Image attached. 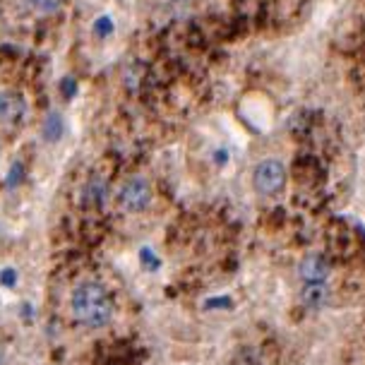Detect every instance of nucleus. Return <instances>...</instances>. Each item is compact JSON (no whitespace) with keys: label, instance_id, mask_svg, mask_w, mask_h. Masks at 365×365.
<instances>
[{"label":"nucleus","instance_id":"obj_1","mask_svg":"<svg viewBox=\"0 0 365 365\" xmlns=\"http://www.w3.org/2000/svg\"><path fill=\"white\" fill-rule=\"evenodd\" d=\"M73 312L84 327H103L110 322L113 303L108 291L96 282H84L73 291Z\"/></svg>","mask_w":365,"mask_h":365},{"label":"nucleus","instance_id":"obj_2","mask_svg":"<svg viewBox=\"0 0 365 365\" xmlns=\"http://www.w3.org/2000/svg\"><path fill=\"white\" fill-rule=\"evenodd\" d=\"M252 185L259 195H267V197L282 192L286 185V168L282 161L267 159L262 164H257L255 173H252Z\"/></svg>","mask_w":365,"mask_h":365},{"label":"nucleus","instance_id":"obj_3","mask_svg":"<svg viewBox=\"0 0 365 365\" xmlns=\"http://www.w3.org/2000/svg\"><path fill=\"white\" fill-rule=\"evenodd\" d=\"M118 200L125 210L142 212L145 207H149V202H152V187H149V182L145 178H130L123 182Z\"/></svg>","mask_w":365,"mask_h":365},{"label":"nucleus","instance_id":"obj_4","mask_svg":"<svg viewBox=\"0 0 365 365\" xmlns=\"http://www.w3.org/2000/svg\"><path fill=\"white\" fill-rule=\"evenodd\" d=\"M24 110H27V103H24L22 94H17V91H0V123L17 125L24 118Z\"/></svg>","mask_w":365,"mask_h":365},{"label":"nucleus","instance_id":"obj_5","mask_svg":"<svg viewBox=\"0 0 365 365\" xmlns=\"http://www.w3.org/2000/svg\"><path fill=\"white\" fill-rule=\"evenodd\" d=\"M327 274H329V267H327V262H324L322 257L310 255V257H305V259H303V264H301V277H303L308 284H322L324 279H327Z\"/></svg>","mask_w":365,"mask_h":365},{"label":"nucleus","instance_id":"obj_6","mask_svg":"<svg viewBox=\"0 0 365 365\" xmlns=\"http://www.w3.org/2000/svg\"><path fill=\"white\" fill-rule=\"evenodd\" d=\"M324 298H327V289H324V284H308L301 293L303 305L310 310H317L319 305L324 303Z\"/></svg>","mask_w":365,"mask_h":365},{"label":"nucleus","instance_id":"obj_7","mask_svg":"<svg viewBox=\"0 0 365 365\" xmlns=\"http://www.w3.org/2000/svg\"><path fill=\"white\" fill-rule=\"evenodd\" d=\"M63 130H65V123L61 118L58 110H51L43 120V140L46 142H58L63 137Z\"/></svg>","mask_w":365,"mask_h":365},{"label":"nucleus","instance_id":"obj_8","mask_svg":"<svg viewBox=\"0 0 365 365\" xmlns=\"http://www.w3.org/2000/svg\"><path fill=\"white\" fill-rule=\"evenodd\" d=\"M29 3H31V8L36 12H41V15H53L63 5V0H29Z\"/></svg>","mask_w":365,"mask_h":365},{"label":"nucleus","instance_id":"obj_9","mask_svg":"<svg viewBox=\"0 0 365 365\" xmlns=\"http://www.w3.org/2000/svg\"><path fill=\"white\" fill-rule=\"evenodd\" d=\"M94 34L96 36H108V34H113V19H110L108 15H103V17H99L94 22Z\"/></svg>","mask_w":365,"mask_h":365},{"label":"nucleus","instance_id":"obj_10","mask_svg":"<svg viewBox=\"0 0 365 365\" xmlns=\"http://www.w3.org/2000/svg\"><path fill=\"white\" fill-rule=\"evenodd\" d=\"M140 262H142V267L145 269H149V272H154V269H159V257L154 255L149 247H142L140 250Z\"/></svg>","mask_w":365,"mask_h":365},{"label":"nucleus","instance_id":"obj_11","mask_svg":"<svg viewBox=\"0 0 365 365\" xmlns=\"http://www.w3.org/2000/svg\"><path fill=\"white\" fill-rule=\"evenodd\" d=\"M61 89H63L65 99H73V96L77 94V82L73 80V77H65L63 84H61Z\"/></svg>","mask_w":365,"mask_h":365},{"label":"nucleus","instance_id":"obj_12","mask_svg":"<svg viewBox=\"0 0 365 365\" xmlns=\"http://www.w3.org/2000/svg\"><path fill=\"white\" fill-rule=\"evenodd\" d=\"M22 180V164H15L10 171V178H8V185H17V182Z\"/></svg>","mask_w":365,"mask_h":365},{"label":"nucleus","instance_id":"obj_13","mask_svg":"<svg viewBox=\"0 0 365 365\" xmlns=\"http://www.w3.org/2000/svg\"><path fill=\"white\" fill-rule=\"evenodd\" d=\"M0 279H3L5 286H12L17 282V274H15V269H3V277H0Z\"/></svg>","mask_w":365,"mask_h":365},{"label":"nucleus","instance_id":"obj_14","mask_svg":"<svg viewBox=\"0 0 365 365\" xmlns=\"http://www.w3.org/2000/svg\"><path fill=\"white\" fill-rule=\"evenodd\" d=\"M0 363H3V346H0Z\"/></svg>","mask_w":365,"mask_h":365}]
</instances>
